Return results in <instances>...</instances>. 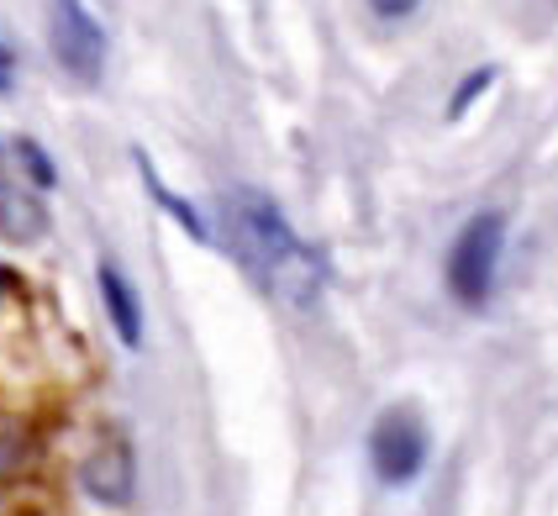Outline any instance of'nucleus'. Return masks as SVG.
<instances>
[{"instance_id": "1", "label": "nucleus", "mask_w": 558, "mask_h": 516, "mask_svg": "<svg viewBox=\"0 0 558 516\" xmlns=\"http://www.w3.org/2000/svg\"><path fill=\"white\" fill-rule=\"evenodd\" d=\"M221 212H227V248L243 259V269H248L264 290L284 296L290 305H311L322 296L327 264H322V253L290 227V216L279 212L275 195L238 184V190L221 201Z\"/></svg>"}, {"instance_id": "2", "label": "nucleus", "mask_w": 558, "mask_h": 516, "mask_svg": "<svg viewBox=\"0 0 558 516\" xmlns=\"http://www.w3.org/2000/svg\"><path fill=\"white\" fill-rule=\"evenodd\" d=\"M500 253H506V216L474 212L459 227V238L448 248V296L469 311L490 305L500 279Z\"/></svg>"}, {"instance_id": "13", "label": "nucleus", "mask_w": 558, "mask_h": 516, "mask_svg": "<svg viewBox=\"0 0 558 516\" xmlns=\"http://www.w3.org/2000/svg\"><path fill=\"white\" fill-rule=\"evenodd\" d=\"M0 296H5V269H0Z\"/></svg>"}, {"instance_id": "7", "label": "nucleus", "mask_w": 558, "mask_h": 516, "mask_svg": "<svg viewBox=\"0 0 558 516\" xmlns=\"http://www.w3.org/2000/svg\"><path fill=\"white\" fill-rule=\"evenodd\" d=\"M95 285H100V301H106V316H111L117 337H122L126 348H143V296L126 279V269L111 264V259H100L95 264Z\"/></svg>"}, {"instance_id": "9", "label": "nucleus", "mask_w": 558, "mask_h": 516, "mask_svg": "<svg viewBox=\"0 0 558 516\" xmlns=\"http://www.w3.org/2000/svg\"><path fill=\"white\" fill-rule=\"evenodd\" d=\"M11 153H16V164L27 169V180L37 184V190H53V184H59V169H53V158L37 148L32 137H16V148H11Z\"/></svg>"}, {"instance_id": "10", "label": "nucleus", "mask_w": 558, "mask_h": 516, "mask_svg": "<svg viewBox=\"0 0 558 516\" xmlns=\"http://www.w3.org/2000/svg\"><path fill=\"white\" fill-rule=\"evenodd\" d=\"M490 85H496V69H490V63H485V69H474V74H469L464 85H459V91H453V100H448V117H453V122H459V117H464L469 106H474V100H480V95L490 91Z\"/></svg>"}, {"instance_id": "8", "label": "nucleus", "mask_w": 558, "mask_h": 516, "mask_svg": "<svg viewBox=\"0 0 558 516\" xmlns=\"http://www.w3.org/2000/svg\"><path fill=\"white\" fill-rule=\"evenodd\" d=\"M137 175H143V190L154 195V206H158V212H169V216H174V221L185 227V232L195 238V243H221L217 232L206 227V216L195 212V206H190L185 195H180L174 184H169L163 175H158V169H154V158H148V153H137Z\"/></svg>"}, {"instance_id": "11", "label": "nucleus", "mask_w": 558, "mask_h": 516, "mask_svg": "<svg viewBox=\"0 0 558 516\" xmlns=\"http://www.w3.org/2000/svg\"><path fill=\"white\" fill-rule=\"evenodd\" d=\"M416 11H422V0H369V16L374 22H390V27H396V22H411Z\"/></svg>"}, {"instance_id": "3", "label": "nucleus", "mask_w": 558, "mask_h": 516, "mask_svg": "<svg viewBox=\"0 0 558 516\" xmlns=\"http://www.w3.org/2000/svg\"><path fill=\"white\" fill-rule=\"evenodd\" d=\"M427 458H433V437H427V422H422L411 406H390V411L374 417L369 469L379 485L401 490V485H411V480H422Z\"/></svg>"}, {"instance_id": "4", "label": "nucleus", "mask_w": 558, "mask_h": 516, "mask_svg": "<svg viewBox=\"0 0 558 516\" xmlns=\"http://www.w3.org/2000/svg\"><path fill=\"white\" fill-rule=\"evenodd\" d=\"M48 48L74 85H95L111 59V37L85 0H48Z\"/></svg>"}, {"instance_id": "5", "label": "nucleus", "mask_w": 558, "mask_h": 516, "mask_svg": "<svg viewBox=\"0 0 558 516\" xmlns=\"http://www.w3.org/2000/svg\"><path fill=\"white\" fill-rule=\"evenodd\" d=\"M80 490L90 495L95 506L122 512L137 490V458H132V437L126 432H100L90 454L80 458Z\"/></svg>"}, {"instance_id": "6", "label": "nucleus", "mask_w": 558, "mask_h": 516, "mask_svg": "<svg viewBox=\"0 0 558 516\" xmlns=\"http://www.w3.org/2000/svg\"><path fill=\"white\" fill-rule=\"evenodd\" d=\"M48 232V212L32 195V184L11 169V148H0V238L5 243H37Z\"/></svg>"}, {"instance_id": "12", "label": "nucleus", "mask_w": 558, "mask_h": 516, "mask_svg": "<svg viewBox=\"0 0 558 516\" xmlns=\"http://www.w3.org/2000/svg\"><path fill=\"white\" fill-rule=\"evenodd\" d=\"M11 80H16V69H11V48L0 43V95L11 91Z\"/></svg>"}]
</instances>
